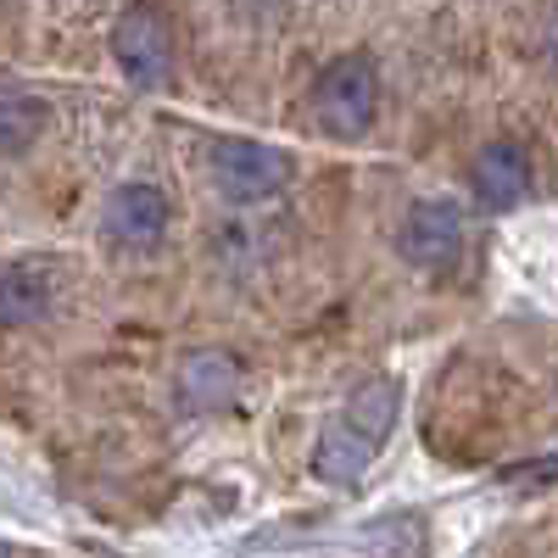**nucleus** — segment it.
Masks as SVG:
<instances>
[{
    "label": "nucleus",
    "instance_id": "obj_1",
    "mask_svg": "<svg viewBox=\"0 0 558 558\" xmlns=\"http://www.w3.org/2000/svg\"><path fill=\"white\" fill-rule=\"evenodd\" d=\"M397 413H402V380L391 375H375L363 380L341 413L324 425L318 447H313V470L330 481V486H352L375 470V458L386 452L391 430H397Z\"/></svg>",
    "mask_w": 558,
    "mask_h": 558
},
{
    "label": "nucleus",
    "instance_id": "obj_2",
    "mask_svg": "<svg viewBox=\"0 0 558 558\" xmlns=\"http://www.w3.org/2000/svg\"><path fill=\"white\" fill-rule=\"evenodd\" d=\"M307 101H313V118H318L324 134H341V140L368 134L375 118H380V68H375V57H363V51L336 57L313 78Z\"/></svg>",
    "mask_w": 558,
    "mask_h": 558
},
{
    "label": "nucleus",
    "instance_id": "obj_3",
    "mask_svg": "<svg viewBox=\"0 0 558 558\" xmlns=\"http://www.w3.org/2000/svg\"><path fill=\"white\" fill-rule=\"evenodd\" d=\"M112 62L140 89H162L173 78V23L157 0H134L112 23Z\"/></svg>",
    "mask_w": 558,
    "mask_h": 558
},
{
    "label": "nucleus",
    "instance_id": "obj_4",
    "mask_svg": "<svg viewBox=\"0 0 558 558\" xmlns=\"http://www.w3.org/2000/svg\"><path fill=\"white\" fill-rule=\"evenodd\" d=\"M207 168H213L218 191H223L229 202H241V207L268 202V196H279V191L291 184V157L274 151V146H263V140H241V134L218 140L213 157H207Z\"/></svg>",
    "mask_w": 558,
    "mask_h": 558
},
{
    "label": "nucleus",
    "instance_id": "obj_5",
    "mask_svg": "<svg viewBox=\"0 0 558 558\" xmlns=\"http://www.w3.org/2000/svg\"><path fill=\"white\" fill-rule=\"evenodd\" d=\"M397 252L413 263V268H452L458 252H463V207L447 202V196H425L402 213V229H397Z\"/></svg>",
    "mask_w": 558,
    "mask_h": 558
},
{
    "label": "nucleus",
    "instance_id": "obj_6",
    "mask_svg": "<svg viewBox=\"0 0 558 558\" xmlns=\"http://www.w3.org/2000/svg\"><path fill=\"white\" fill-rule=\"evenodd\" d=\"M241 391V363L235 352H191L179 363V375H173V402L179 413H218L229 408Z\"/></svg>",
    "mask_w": 558,
    "mask_h": 558
},
{
    "label": "nucleus",
    "instance_id": "obj_7",
    "mask_svg": "<svg viewBox=\"0 0 558 558\" xmlns=\"http://www.w3.org/2000/svg\"><path fill=\"white\" fill-rule=\"evenodd\" d=\"M470 179H475V202L481 207L508 213V207H520L531 196V151L520 146V140H492V146L475 157Z\"/></svg>",
    "mask_w": 558,
    "mask_h": 558
},
{
    "label": "nucleus",
    "instance_id": "obj_8",
    "mask_svg": "<svg viewBox=\"0 0 558 558\" xmlns=\"http://www.w3.org/2000/svg\"><path fill=\"white\" fill-rule=\"evenodd\" d=\"M162 229H168V196L157 184H146V179L118 184L107 202V235L118 246H157Z\"/></svg>",
    "mask_w": 558,
    "mask_h": 558
},
{
    "label": "nucleus",
    "instance_id": "obj_9",
    "mask_svg": "<svg viewBox=\"0 0 558 558\" xmlns=\"http://www.w3.org/2000/svg\"><path fill=\"white\" fill-rule=\"evenodd\" d=\"M57 307V286L39 263L0 268V324H39Z\"/></svg>",
    "mask_w": 558,
    "mask_h": 558
},
{
    "label": "nucleus",
    "instance_id": "obj_10",
    "mask_svg": "<svg viewBox=\"0 0 558 558\" xmlns=\"http://www.w3.org/2000/svg\"><path fill=\"white\" fill-rule=\"evenodd\" d=\"M45 123H51V107H45V96H34V89H17V84H0V157L28 151L34 140L45 134Z\"/></svg>",
    "mask_w": 558,
    "mask_h": 558
},
{
    "label": "nucleus",
    "instance_id": "obj_11",
    "mask_svg": "<svg viewBox=\"0 0 558 558\" xmlns=\"http://www.w3.org/2000/svg\"><path fill=\"white\" fill-rule=\"evenodd\" d=\"M0 558H12V547H7V542H0Z\"/></svg>",
    "mask_w": 558,
    "mask_h": 558
}]
</instances>
